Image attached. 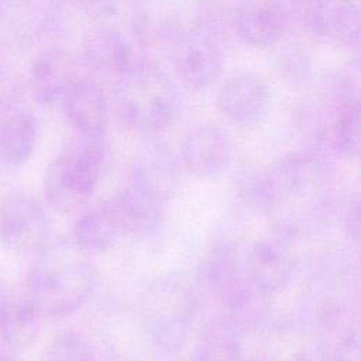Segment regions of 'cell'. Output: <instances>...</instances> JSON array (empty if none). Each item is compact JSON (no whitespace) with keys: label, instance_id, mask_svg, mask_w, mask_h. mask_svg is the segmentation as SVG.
Listing matches in <instances>:
<instances>
[{"label":"cell","instance_id":"ba28073f","mask_svg":"<svg viewBox=\"0 0 361 361\" xmlns=\"http://www.w3.org/2000/svg\"><path fill=\"white\" fill-rule=\"evenodd\" d=\"M216 104L230 121L251 126L262 121L269 113L272 89L267 79L257 72H235L220 86Z\"/></svg>","mask_w":361,"mask_h":361},{"label":"cell","instance_id":"cb8c5ba5","mask_svg":"<svg viewBox=\"0 0 361 361\" xmlns=\"http://www.w3.org/2000/svg\"><path fill=\"white\" fill-rule=\"evenodd\" d=\"M327 361H361L360 336L357 330L340 337Z\"/></svg>","mask_w":361,"mask_h":361},{"label":"cell","instance_id":"484cf974","mask_svg":"<svg viewBox=\"0 0 361 361\" xmlns=\"http://www.w3.org/2000/svg\"><path fill=\"white\" fill-rule=\"evenodd\" d=\"M241 361H275L271 355L267 354H259V355H252L250 358H243Z\"/></svg>","mask_w":361,"mask_h":361},{"label":"cell","instance_id":"8992f818","mask_svg":"<svg viewBox=\"0 0 361 361\" xmlns=\"http://www.w3.org/2000/svg\"><path fill=\"white\" fill-rule=\"evenodd\" d=\"M173 69L190 90L210 86L221 73L223 51L216 31L202 20L176 31L172 47Z\"/></svg>","mask_w":361,"mask_h":361},{"label":"cell","instance_id":"9a60e30c","mask_svg":"<svg viewBox=\"0 0 361 361\" xmlns=\"http://www.w3.org/2000/svg\"><path fill=\"white\" fill-rule=\"evenodd\" d=\"M292 10L282 1H248L234 11V30L243 42L255 48H267L278 42L286 32Z\"/></svg>","mask_w":361,"mask_h":361},{"label":"cell","instance_id":"5bb4252c","mask_svg":"<svg viewBox=\"0 0 361 361\" xmlns=\"http://www.w3.org/2000/svg\"><path fill=\"white\" fill-rule=\"evenodd\" d=\"M78 61L61 47H49L34 59L28 73V87L39 104L61 103L79 79Z\"/></svg>","mask_w":361,"mask_h":361},{"label":"cell","instance_id":"3957f363","mask_svg":"<svg viewBox=\"0 0 361 361\" xmlns=\"http://www.w3.org/2000/svg\"><path fill=\"white\" fill-rule=\"evenodd\" d=\"M138 307L151 344L164 354H173L190 336L199 313V295L180 274H165L144 288Z\"/></svg>","mask_w":361,"mask_h":361},{"label":"cell","instance_id":"5b68a950","mask_svg":"<svg viewBox=\"0 0 361 361\" xmlns=\"http://www.w3.org/2000/svg\"><path fill=\"white\" fill-rule=\"evenodd\" d=\"M104 162L102 138H86L72 142L49 164L45 172V195L49 204L71 213L82 207L94 193Z\"/></svg>","mask_w":361,"mask_h":361},{"label":"cell","instance_id":"7402d4cb","mask_svg":"<svg viewBox=\"0 0 361 361\" xmlns=\"http://www.w3.org/2000/svg\"><path fill=\"white\" fill-rule=\"evenodd\" d=\"M42 361H100L93 347L80 334L65 331L47 347Z\"/></svg>","mask_w":361,"mask_h":361},{"label":"cell","instance_id":"d6986e66","mask_svg":"<svg viewBox=\"0 0 361 361\" xmlns=\"http://www.w3.org/2000/svg\"><path fill=\"white\" fill-rule=\"evenodd\" d=\"M37 117L28 110H13L0 120V161L10 166L25 164L38 141Z\"/></svg>","mask_w":361,"mask_h":361},{"label":"cell","instance_id":"52a82bcc","mask_svg":"<svg viewBox=\"0 0 361 361\" xmlns=\"http://www.w3.org/2000/svg\"><path fill=\"white\" fill-rule=\"evenodd\" d=\"M0 244L20 257L39 255L51 244V220L42 203L24 192L0 203Z\"/></svg>","mask_w":361,"mask_h":361},{"label":"cell","instance_id":"ffe728a7","mask_svg":"<svg viewBox=\"0 0 361 361\" xmlns=\"http://www.w3.org/2000/svg\"><path fill=\"white\" fill-rule=\"evenodd\" d=\"M41 316L23 295L7 296L0 314V338L11 351H24L30 348L38 337L41 329Z\"/></svg>","mask_w":361,"mask_h":361},{"label":"cell","instance_id":"30bf717a","mask_svg":"<svg viewBox=\"0 0 361 361\" xmlns=\"http://www.w3.org/2000/svg\"><path fill=\"white\" fill-rule=\"evenodd\" d=\"M133 233L131 223L117 195L85 212L73 224L72 244L83 254H102Z\"/></svg>","mask_w":361,"mask_h":361},{"label":"cell","instance_id":"277c9868","mask_svg":"<svg viewBox=\"0 0 361 361\" xmlns=\"http://www.w3.org/2000/svg\"><path fill=\"white\" fill-rule=\"evenodd\" d=\"M114 106L128 127L141 133H157L175 120L179 94L171 76L145 61L117 79Z\"/></svg>","mask_w":361,"mask_h":361},{"label":"cell","instance_id":"e0dca14e","mask_svg":"<svg viewBox=\"0 0 361 361\" xmlns=\"http://www.w3.org/2000/svg\"><path fill=\"white\" fill-rule=\"evenodd\" d=\"M302 20L312 34L358 48L361 25L358 3H306L302 7Z\"/></svg>","mask_w":361,"mask_h":361},{"label":"cell","instance_id":"9c48e42d","mask_svg":"<svg viewBox=\"0 0 361 361\" xmlns=\"http://www.w3.org/2000/svg\"><path fill=\"white\" fill-rule=\"evenodd\" d=\"M292 240L274 233L251 244L244 255V274L248 282L267 295L285 289L295 274Z\"/></svg>","mask_w":361,"mask_h":361},{"label":"cell","instance_id":"8fae6325","mask_svg":"<svg viewBox=\"0 0 361 361\" xmlns=\"http://www.w3.org/2000/svg\"><path fill=\"white\" fill-rule=\"evenodd\" d=\"M231 158L230 135L214 123H204L192 128L180 145L183 168L199 179L220 178L228 169Z\"/></svg>","mask_w":361,"mask_h":361},{"label":"cell","instance_id":"f1b7e54d","mask_svg":"<svg viewBox=\"0 0 361 361\" xmlns=\"http://www.w3.org/2000/svg\"><path fill=\"white\" fill-rule=\"evenodd\" d=\"M185 361H190V358H189V360H185Z\"/></svg>","mask_w":361,"mask_h":361},{"label":"cell","instance_id":"7a4b0ae2","mask_svg":"<svg viewBox=\"0 0 361 361\" xmlns=\"http://www.w3.org/2000/svg\"><path fill=\"white\" fill-rule=\"evenodd\" d=\"M80 250L49 244L28 272L25 296L41 319H63L79 310L94 293L97 272Z\"/></svg>","mask_w":361,"mask_h":361},{"label":"cell","instance_id":"4fadbf2b","mask_svg":"<svg viewBox=\"0 0 361 361\" xmlns=\"http://www.w3.org/2000/svg\"><path fill=\"white\" fill-rule=\"evenodd\" d=\"M128 185L162 204L172 199L180 188V168L172 151L158 142L145 145L134 159Z\"/></svg>","mask_w":361,"mask_h":361},{"label":"cell","instance_id":"6da1fadb","mask_svg":"<svg viewBox=\"0 0 361 361\" xmlns=\"http://www.w3.org/2000/svg\"><path fill=\"white\" fill-rule=\"evenodd\" d=\"M243 193L247 203L271 217L275 233L292 240L327 213L331 193L329 171L314 152H290L252 176Z\"/></svg>","mask_w":361,"mask_h":361},{"label":"cell","instance_id":"603a6c76","mask_svg":"<svg viewBox=\"0 0 361 361\" xmlns=\"http://www.w3.org/2000/svg\"><path fill=\"white\" fill-rule=\"evenodd\" d=\"M23 94L20 79L11 68L0 62V117L16 110Z\"/></svg>","mask_w":361,"mask_h":361},{"label":"cell","instance_id":"7c38bea8","mask_svg":"<svg viewBox=\"0 0 361 361\" xmlns=\"http://www.w3.org/2000/svg\"><path fill=\"white\" fill-rule=\"evenodd\" d=\"M83 58L93 69L117 79L147 61L130 34L113 24H102L87 32L83 39Z\"/></svg>","mask_w":361,"mask_h":361},{"label":"cell","instance_id":"2e32d148","mask_svg":"<svg viewBox=\"0 0 361 361\" xmlns=\"http://www.w3.org/2000/svg\"><path fill=\"white\" fill-rule=\"evenodd\" d=\"M61 104L68 121L80 137L102 138L109 120V100L96 79L80 75Z\"/></svg>","mask_w":361,"mask_h":361},{"label":"cell","instance_id":"d4e9b609","mask_svg":"<svg viewBox=\"0 0 361 361\" xmlns=\"http://www.w3.org/2000/svg\"><path fill=\"white\" fill-rule=\"evenodd\" d=\"M344 226L347 230V234L353 237L354 240H358L360 234V209H358V199L357 196L350 200L347 206V212L344 216Z\"/></svg>","mask_w":361,"mask_h":361},{"label":"cell","instance_id":"83f0119b","mask_svg":"<svg viewBox=\"0 0 361 361\" xmlns=\"http://www.w3.org/2000/svg\"><path fill=\"white\" fill-rule=\"evenodd\" d=\"M6 299H7V295L3 289V285H1V281H0V314H1V310L4 307V303H6Z\"/></svg>","mask_w":361,"mask_h":361},{"label":"cell","instance_id":"4316f807","mask_svg":"<svg viewBox=\"0 0 361 361\" xmlns=\"http://www.w3.org/2000/svg\"><path fill=\"white\" fill-rule=\"evenodd\" d=\"M0 361H18L11 353L0 350Z\"/></svg>","mask_w":361,"mask_h":361},{"label":"cell","instance_id":"ac0fdd59","mask_svg":"<svg viewBox=\"0 0 361 361\" xmlns=\"http://www.w3.org/2000/svg\"><path fill=\"white\" fill-rule=\"evenodd\" d=\"M245 279L244 255L230 241L216 243L200 259L196 272L197 286L216 300Z\"/></svg>","mask_w":361,"mask_h":361},{"label":"cell","instance_id":"44dd1931","mask_svg":"<svg viewBox=\"0 0 361 361\" xmlns=\"http://www.w3.org/2000/svg\"><path fill=\"white\" fill-rule=\"evenodd\" d=\"M241 340L231 326L213 317L202 327L190 361H241Z\"/></svg>","mask_w":361,"mask_h":361}]
</instances>
